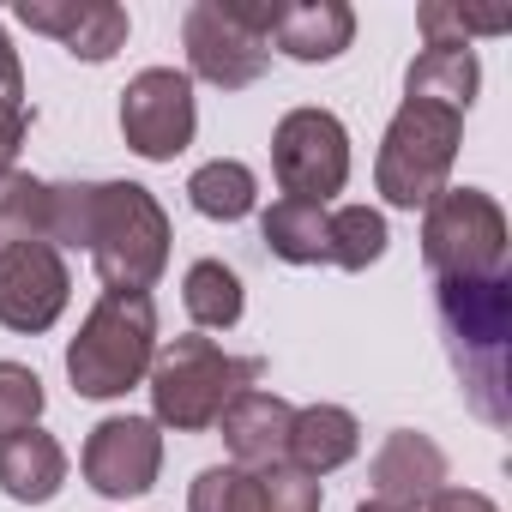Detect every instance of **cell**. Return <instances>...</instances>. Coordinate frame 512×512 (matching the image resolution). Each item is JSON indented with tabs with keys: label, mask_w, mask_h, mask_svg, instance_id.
Segmentation results:
<instances>
[{
	"label": "cell",
	"mask_w": 512,
	"mask_h": 512,
	"mask_svg": "<svg viewBox=\"0 0 512 512\" xmlns=\"http://www.w3.org/2000/svg\"><path fill=\"white\" fill-rule=\"evenodd\" d=\"M67 488V452L43 428H19L0 440V494L19 506H49Z\"/></svg>",
	"instance_id": "obj_17"
},
{
	"label": "cell",
	"mask_w": 512,
	"mask_h": 512,
	"mask_svg": "<svg viewBox=\"0 0 512 512\" xmlns=\"http://www.w3.org/2000/svg\"><path fill=\"white\" fill-rule=\"evenodd\" d=\"M386 217L374 205H338L326 211V266H344V272H368L380 253H386Z\"/></svg>",
	"instance_id": "obj_23"
},
{
	"label": "cell",
	"mask_w": 512,
	"mask_h": 512,
	"mask_svg": "<svg viewBox=\"0 0 512 512\" xmlns=\"http://www.w3.org/2000/svg\"><path fill=\"white\" fill-rule=\"evenodd\" d=\"M0 97H25V67H19V49L0 31Z\"/></svg>",
	"instance_id": "obj_30"
},
{
	"label": "cell",
	"mask_w": 512,
	"mask_h": 512,
	"mask_svg": "<svg viewBox=\"0 0 512 512\" xmlns=\"http://www.w3.org/2000/svg\"><path fill=\"white\" fill-rule=\"evenodd\" d=\"M169 211L139 181H55L49 247H85L103 290L151 296L169 266Z\"/></svg>",
	"instance_id": "obj_1"
},
{
	"label": "cell",
	"mask_w": 512,
	"mask_h": 512,
	"mask_svg": "<svg viewBox=\"0 0 512 512\" xmlns=\"http://www.w3.org/2000/svg\"><path fill=\"white\" fill-rule=\"evenodd\" d=\"M416 25H422V37H428V49H470V37L482 31V37H500L506 25H512V13H476V7H458V0H428V7L416 13Z\"/></svg>",
	"instance_id": "obj_25"
},
{
	"label": "cell",
	"mask_w": 512,
	"mask_h": 512,
	"mask_svg": "<svg viewBox=\"0 0 512 512\" xmlns=\"http://www.w3.org/2000/svg\"><path fill=\"white\" fill-rule=\"evenodd\" d=\"M49 211H55V181H37L31 169L0 175V247L49 241Z\"/></svg>",
	"instance_id": "obj_22"
},
{
	"label": "cell",
	"mask_w": 512,
	"mask_h": 512,
	"mask_svg": "<svg viewBox=\"0 0 512 512\" xmlns=\"http://www.w3.org/2000/svg\"><path fill=\"white\" fill-rule=\"evenodd\" d=\"M31 103L25 97H0V175L19 169V151H25V133H31Z\"/></svg>",
	"instance_id": "obj_28"
},
{
	"label": "cell",
	"mask_w": 512,
	"mask_h": 512,
	"mask_svg": "<svg viewBox=\"0 0 512 512\" xmlns=\"http://www.w3.org/2000/svg\"><path fill=\"white\" fill-rule=\"evenodd\" d=\"M290 422H296V404L266 392V386H247L229 398V410L217 416L223 428V446H229V464L241 470H278L284 452H290Z\"/></svg>",
	"instance_id": "obj_14"
},
{
	"label": "cell",
	"mask_w": 512,
	"mask_h": 512,
	"mask_svg": "<svg viewBox=\"0 0 512 512\" xmlns=\"http://www.w3.org/2000/svg\"><path fill=\"white\" fill-rule=\"evenodd\" d=\"M181 308H187V320H193L199 332H229V326L241 320V308H247L235 266H223V260H193L187 278H181Z\"/></svg>",
	"instance_id": "obj_20"
},
{
	"label": "cell",
	"mask_w": 512,
	"mask_h": 512,
	"mask_svg": "<svg viewBox=\"0 0 512 512\" xmlns=\"http://www.w3.org/2000/svg\"><path fill=\"white\" fill-rule=\"evenodd\" d=\"M199 133L193 79L181 67H145L121 91V139L145 163H175Z\"/></svg>",
	"instance_id": "obj_9"
},
{
	"label": "cell",
	"mask_w": 512,
	"mask_h": 512,
	"mask_svg": "<svg viewBox=\"0 0 512 512\" xmlns=\"http://www.w3.org/2000/svg\"><path fill=\"white\" fill-rule=\"evenodd\" d=\"M187 205L211 223H241L253 205H260V181L241 157H211L187 175Z\"/></svg>",
	"instance_id": "obj_19"
},
{
	"label": "cell",
	"mask_w": 512,
	"mask_h": 512,
	"mask_svg": "<svg viewBox=\"0 0 512 512\" xmlns=\"http://www.w3.org/2000/svg\"><path fill=\"white\" fill-rule=\"evenodd\" d=\"M422 260L434 284L506 272V211L482 187H446L422 205Z\"/></svg>",
	"instance_id": "obj_7"
},
{
	"label": "cell",
	"mask_w": 512,
	"mask_h": 512,
	"mask_svg": "<svg viewBox=\"0 0 512 512\" xmlns=\"http://www.w3.org/2000/svg\"><path fill=\"white\" fill-rule=\"evenodd\" d=\"M476 85H482L476 49H422L404 73V97L440 103V109H458V115L476 103Z\"/></svg>",
	"instance_id": "obj_18"
},
{
	"label": "cell",
	"mask_w": 512,
	"mask_h": 512,
	"mask_svg": "<svg viewBox=\"0 0 512 512\" xmlns=\"http://www.w3.org/2000/svg\"><path fill=\"white\" fill-rule=\"evenodd\" d=\"M350 43H356V13L344 0H284V13L272 25V49L302 67L338 61Z\"/></svg>",
	"instance_id": "obj_15"
},
{
	"label": "cell",
	"mask_w": 512,
	"mask_h": 512,
	"mask_svg": "<svg viewBox=\"0 0 512 512\" xmlns=\"http://www.w3.org/2000/svg\"><path fill=\"white\" fill-rule=\"evenodd\" d=\"M145 380H151V422L157 428L205 434V428H217V416L229 410L235 392H247L260 380V356H229L217 338L187 332V338L157 350Z\"/></svg>",
	"instance_id": "obj_3"
},
{
	"label": "cell",
	"mask_w": 512,
	"mask_h": 512,
	"mask_svg": "<svg viewBox=\"0 0 512 512\" xmlns=\"http://www.w3.org/2000/svg\"><path fill=\"white\" fill-rule=\"evenodd\" d=\"M368 488H374L380 506L416 512V506H428L446 488V452L428 434H416V428H392L380 440L374 464H368Z\"/></svg>",
	"instance_id": "obj_13"
},
{
	"label": "cell",
	"mask_w": 512,
	"mask_h": 512,
	"mask_svg": "<svg viewBox=\"0 0 512 512\" xmlns=\"http://www.w3.org/2000/svg\"><path fill=\"white\" fill-rule=\"evenodd\" d=\"M428 512H500L482 488H440L434 500H428Z\"/></svg>",
	"instance_id": "obj_29"
},
{
	"label": "cell",
	"mask_w": 512,
	"mask_h": 512,
	"mask_svg": "<svg viewBox=\"0 0 512 512\" xmlns=\"http://www.w3.org/2000/svg\"><path fill=\"white\" fill-rule=\"evenodd\" d=\"M187 512H266L260 470H241V464H211V470H199L193 488H187Z\"/></svg>",
	"instance_id": "obj_24"
},
{
	"label": "cell",
	"mask_w": 512,
	"mask_h": 512,
	"mask_svg": "<svg viewBox=\"0 0 512 512\" xmlns=\"http://www.w3.org/2000/svg\"><path fill=\"white\" fill-rule=\"evenodd\" d=\"M157 362V302L103 290L67 344V380L79 398H127Z\"/></svg>",
	"instance_id": "obj_4"
},
{
	"label": "cell",
	"mask_w": 512,
	"mask_h": 512,
	"mask_svg": "<svg viewBox=\"0 0 512 512\" xmlns=\"http://www.w3.org/2000/svg\"><path fill=\"white\" fill-rule=\"evenodd\" d=\"M260 235L272 247V260H284V266H326V205L278 199L260 217Z\"/></svg>",
	"instance_id": "obj_21"
},
{
	"label": "cell",
	"mask_w": 512,
	"mask_h": 512,
	"mask_svg": "<svg viewBox=\"0 0 512 512\" xmlns=\"http://www.w3.org/2000/svg\"><path fill=\"white\" fill-rule=\"evenodd\" d=\"M458 145H464V115L458 109L404 97L398 115L386 121V139H380V157H374L380 199L398 205V211H416L434 193H446V175L458 163Z\"/></svg>",
	"instance_id": "obj_6"
},
{
	"label": "cell",
	"mask_w": 512,
	"mask_h": 512,
	"mask_svg": "<svg viewBox=\"0 0 512 512\" xmlns=\"http://www.w3.org/2000/svg\"><path fill=\"white\" fill-rule=\"evenodd\" d=\"M440 326L458 362V380L482 422H506V338H512V278H446L434 284Z\"/></svg>",
	"instance_id": "obj_2"
},
{
	"label": "cell",
	"mask_w": 512,
	"mask_h": 512,
	"mask_svg": "<svg viewBox=\"0 0 512 512\" xmlns=\"http://www.w3.org/2000/svg\"><path fill=\"white\" fill-rule=\"evenodd\" d=\"M356 512H398V506H380V500H362Z\"/></svg>",
	"instance_id": "obj_31"
},
{
	"label": "cell",
	"mask_w": 512,
	"mask_h": 512,
	"mask_svg": "<svg viewBox=\"0 0 512 512\" xmlns=\"http://www.w3.org/2000/svg\"><path fill=\"white\" fill-rule=\"evenodd\" d=\"M67 296H73V272L61 260V247L49 241H13L0 247V326L7 332H49L61 314H67Z\"/></svg>",
	"instance_id": "obj_10"
},
{
	"label": "cell",
	"mask_w": 512,
	"mask_h": 512,
	"mask_svg": "<svg viewBox=\"0 0 512 512\" xmlns=\"http://www.w3.org/2000/svg\"><path fill=\"white\" fill-rule=\"evenodd\" d=\"M13 19L55 37L73 61H91V67L115 61L127 49V31H133L127 7H115V0H19Z\"/></svg>",
	"instance_id": "obj_12"
},
{
	"label": "cell",
	"mask_w": 512,
	"mask_h": 512,
	"mask_svg": "<svg viewBox=\"0 0 512 512\" xmlns=\"http://www.w3.org/2000/svg\"><path fill=\"white\" fill-rule=\"evenodd\" d=\"M260 488H266V512H320V506H326L320 482L302 476V470H290V464L260 470Z\"/></svg>",
	"instance_id": "obj_27"
},
{
	"label": "cell",
	"mask_w": 512,
	"mask_h": 512,
	"mask_svg": "<svg viewBox=\"0 0 512 512\" xmlns=\"http://www.w3.org/2000/svg\"><path fill=\"white\" fill-rule=\"evenodd\" d=\"M79 470H85V482L103 500L151 494L157 488V470H163V428L151 416H103L91 428V440H85Z\"/></svg>",
	"instance_id": "obj_11"
},
{
	"label": "cell",
	"mask_w": 512,
	"mask_h": 512,
	"mask_svg": "<svg viewBox=\"0 0 512 512\" xmlns=\"http://www.w3.org/2000/svg\"><path fill=\"white\" fill-rule=\"evenodd\" d=\"M356 452H362V422H356L344 404H308V410H296V422H290V452H284L290 470H302V476L320 482V476L344 470Z\"/></svg>",
	"instance_id": "obj_16"
},
{
	"label": "cell",
	"mask_w": 512,
	"mask_h": 512,
	"mask_svg": "<svg viewBox=\"0 0 512 512\" xmlns=\"http://www.w3.org/2000/svg\"><path fill=\"white\" fill-rule=\"evenodd\" d=\"M43 404H49V392H43L37 368H25V362H0V440L19 434V428H37Z\"/></svg>",
	"instance_id": "obj_26"
},
{
	"label": "cell",
	"mask_w": 512,
	"mask_h": 512,
	"mask_svg": "<svg viewBox=\"0 0 512 512\" xmlns=\"http://www.w3.org/2000/svg\"><path fill=\"white\" fill-rule=\"evenodd\" d=\"M284 0H193L181 19L187 79H205L217 91H247L272 67V25Z\"/></svg>",
	"instance_id": "obj_5"
},
{
	"label": "cell",
	"mask_w": 512,
	"mask_h": 512,
	"mask_svg": "<svg viewBox=\"0 0 512 512\" xmlns=\"http://www.w3.org/2000/svg\"><path fill=\"white\" fill-rule=\"evenodd\" d=\"M272 175L284 199L332 205L350 181V127L332 109H290L272 133Z\"/></svg>",
	"instance_id": "obj_8"
}]
</instances>
